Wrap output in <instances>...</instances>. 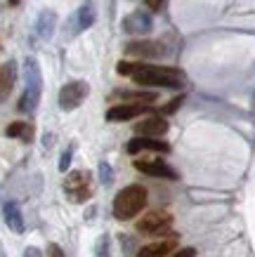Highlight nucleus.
Masks as SVG:
<instances>
[{"mask_svg":"<svg viewBox=\"0 0 255 257\" xmlns=\"http://www.w3.org/2000/svg\"><path fill=\"white\" fill-rule=\"evenodd\" d=\"M116 71L121 76H130L137 85L144 87H170L180 90L185 85V73L173 66H151L142 62H118Z\"/></svg>","mask_w":255,"mask_h":257,"instance_id":"nucleus-1","label":"nucleus"},{"mask_svg":"<svg viewBox=\"0 0 255 257\" xmlns=\"http://www.w3.org/2000/svg\"><path fill=\"white\" fill-rule=\"evenodd\" d=\"M149 191L142 184H130V187L121 189L114 198V217L118 222H128V219L137 217L139 212L147 208Z\"/></svg>","mask_w":255,"mask_h":257,"instance_id":"nucleus-2","label":"nucleus"},{"mask_svg":"<svg viewBox=\"0 0 255 257\" xmlns=\"http://www.w3.org/2000/svg\"><path fill=\"white\" fill-rule=\"evenodd\" d=\"M24 80H26V87H24V94L19 97L17 109L22 113H33L38 109L40 94H43V73H40V64L33 57L24 62Z\"/></svg>","mask_w":255,"mask_h":257,"instance_id":"nucleus-3","label":"nucleus"},{"mask_svg":"<svg viewBox=\"0 0 255 257\" xmlns=\"http://www.w3.org/2000/svg\"><path fill=\"white\" fill-rule=\"evenodd\" d=\"M64 191L73 203H85L93 196L90 189V172L88 170H73L69 177L64 179Z\"/></svg>","mask_w":255,"mask_h":257,"instance_id":"nucleus-4","label":"nucleus"},{"mask_svg":"<svg viewBox=\"0 0 255 257\" xmlns=\"http://www.w3.org/2000/svg\"><path fill=\"white\" fill-rule=\"evenodd\" d=\"M90 94V85L85 80H71L59 90V106L64 111H73L78 109Z\"/></svg>","mask_w":255,"mask_h":257,"instance_id":"nucleus-5","label":"nucleus"},{"mask_svg":"<svg viewBox=\"0 0 255 257\" xmlns=\"http://www.w3.org/2000/svg\"><path fill=\"white\" fill-rule=\"evenodd\" d=\"M170 224H173V217H170L168 212L154 210V212H149V215H144V217L139 219L137 224H135V229L144 236H161L170 229Z\"/></svg>","mask_w":255,"mask_h":257,"instance_id":"nucleus-6","label":"nucleus"},{"mask_svg":"<svg viewBox=\"0 0 255 257\" xmlns=\"http://www.w3.org/2000/svg\"><path fill=\"white\" fill-rule=\"evenodd\" d=\"M125 55L135 59H161L168 55V47L158 40H132L125 45Z\"/></svg>","mask_w":255,"mask_h":257,"instance_id":"nucleus-7","label":"nucleus"},{"mask_svg":"<svg viewBox=\"0 0 255 257\" xmlns=\"http://www.w3.org/2000/svg\"><path fill=\"white\" fill-rule=\"evenodd\" d=\"M149 111V104H130V101H123V104H116L107 111V120L111 123H125V120H132L137 116H144Z\"/></svg>","mask_w":255,"mask_h":257,"instance_id":"nucleus-8","label":"nucleus"},{"mask_svg":"<svg viewBox=\"0 0 255 257\" xmlns=\"http://www.w3.org/2000/svg\"><path fill=\"white\" fill-rule=\"evenodd\" d=\"M128 154H139V151H156V154H168L170 151V144L168 142H163L161 137H144V135H137V137H132L128 142V147H125Z\"/></svg>","mask_w":255,"mask_h":257,"instance_id":"nucleus-9","label":"nucleus"},{"mask_svg":"<svg viewBox=\"0 0 255 257\" xmlns=\"http://www.w3.org/2000/svg\"><path fill=\"white\" fill-rule=\"evenodd\" d=\"M95 19H97V10H95V5L93 3H83V5L73 12V17L69 19V31L73 33V36H78V33L88 31V29L95 24Z\"/></svg>","mask_w":255,"mask_h":257,"instance_id":"nucleus-10","label":"nucleus"},{"mask_svg":"<svg viewBox=\"0 0 255 257\" xmlns=\"http://www.w3.org/2000/svg\"><path fill=\"white\" fill-rule=\"evenodd\" d=\"M135 168L139 172H144V175H151V177H163V179H180V175L173 168H170L165 161H158V158H149V161H135Z\"/></svg>","mask_w":255,"mask_h":257,"instance_id":"nucleus-11","label":"nucleus"},{"mask_svg":"<svg viewBox=\"0 0 255 257\" xmlns=\"http://www.w3.org/2000/svg\"><path fill=\"white\" fill-rule=\"evenodd\" d=\"M168 120L163 116H147L144 120H139L135 125V133L137 135H144V137H163L168 133Z\"/></svg>","mask_w":255,"mask_h":257,"instance_id":"nucleus-12","label":"nucleus"},{"mask_svg":"<svg viewBox=\"0 0 255 257\" xmlns=\"http://www.w3.org/2000/svg\"><path fill=\"white\" fill-rule=\"evenodd\" d=\"M15 80H17V66L15 62H8L0 66V101H5L15 87Z\"/></svg>","mask_w":255,"mask_h":257,"instance_id":"nucleus-13","label":"nucleus"},{"mask_svg":"<svg viewBox=\"0 0 255 257\" xmlns=\"http://www.w3.org/2000/svg\"><path fill=\"white\" fill-rule=\"evenodd\" d=\"M123 29L128 33H149L151 31V17L147 12H132L130 17H125Z\"/></svg>","mask_w":255,"mask_h":257,"instance_id":"nucleus-14","label":"nucleus"},{"mask_svg":"<svg viewBox=\"0 0 255 257\" xmlns=\"http://www.w3.org/2000/svg\"><path fill=\"white\" fill-rule=\"evenodd\" d=\"M54 29H57V15L52 10H43L38 15V22H36V33L43 40H50L54 36Z\"/></svg>","mask_w":255,"mask_h":257,"instance_id":"nucleus-15","label":"nucleus"},{"mask_svg":"<svg viewBox=\"0 0 255 257\" xmlns=\"http://www.w3.org/2000/svg\"><path fill=\"white\" fill-rule=\"evenodd\" d=\"M175 241H178V236H170L168 241L149 243V245H144L135 257H165V255H170V250L175 248Z\"/></svg>","mask_w":255,"mask_h":257,"instance_id":"nucleus-16","label":"nucleus"},{"mask_svg":"<svg viewBox=\"0 0 255 257\" xmlns=\"http://www.w3.org/2000/svg\"><path fill=\"white\" fill-rule=\"evenodd\" d=\"M5 222H8V226L15 231V234H24L26 224H24L22 210H19L17 203H5Z\"/></svg>","mask_w":255,"mask_h":257,"instance_id":"nucleus-17","label":"nucleus"},{"mask_svg":"<svg viewBox=\"0 0 255 257\" xmlns=\"http://www.w3.org/2000/svg\"><path fill=\"white\" fill-rule=\"evenodd\" d=\"M5 135L12 140H22V142H31L33 140V125L24 123V120H15L5 127Z\"/></svg>","mask_w":255,"mask_h":257,"instance_id":"nucleus-18","label":"nucleus"},{"mask_svg":"<svg viewBox=\"0 0 255 257\" xmlns=\"http://www.w3.org/2000/svg\"><path fill=\"white\" fill-rule=\"evenodd\" d=\"M114 97H121L123 101H130V104H154L158 99L156 92H116Z\"/></svg>","mask_w":255,"mask_h":257,"instance_id":"nucleus-19","label":"nucleus"},{"mask_svg":"<svg viewBox=\"0 0 255 257\" xmlns=\"http://www.w3.org/2000/svg\"><path fill=\"white\" fill-rule=\"evenodd\" d=\"M95 257H111V241L107 234H102L95 243Z\"/></svg>","mask_w":255,"mask_h":257,"instance_id":"nucleus-20","label":"nucleus"},{"mask_svg":"<svg viewBox=\"0 0 255 257\" xmlns=\"http://www.w3.org/2000/svg\"><path fill=\"white\" fill-rule=\"evenodd\" d=\"M100 179H102V184H111V182H114V170H111V165L104 163V161L100 163Z\"/></svg>","mask_w":255,"mask_h":257,"instance_id":"nucleus-21","label":"nucleus"},{"mask_svg":"<svg viewBox=\"0 0 255 257\" xmlns=\"http://www.w3.org/2000/svg\"><path fill=\"white\" fill-rule=\"evenodd\" d=\"M71 158H73V149H66V151H64L62 154V158H59V170L62 172H66L69 170V165H71Z\"/></svg>","mask_w":255,"mask_h":257,"instance_id":"nucleus-22","label":"nucleus"},{"mask_svg":"<svg viewBox=\"0 0 255 257\" xmlns=\"http://www.w3.org/2000/svg\"><path fill=\"white\" fill-rule=\"evenodd\" d=\"M182 101H185V97H175L168 106H163V113H165V116H168V113H175V111L180 109V104H182Z\"/></svg>","mask_w":255,"mask_h":257,"instance_id":"nucleus-23","label":"nucleus"},{"mask_svg":"<svg viewBox=\"0 0 255 257\" xmlns=\"http://www.w3.org/2000/svg\"><path fill=\"white\" fill-rule=\"evenodd\" d=\"M47 257H66V255H64V250L57 243H50L47 245Z\"/></svg>","mask_w":255,"mask_h":257,"instance_id":"nucleus-24","label":"nucleus"},{"mask_svg":"<svg viewBox=\"0 0 255 257\" xmlns=\"http://www.w3.org/2000/svg\"><path fill=\"white\" fill-rule=\"evenodd\" d=\"M163 3H165V0H144V5H147L151 12H158V10L163 8Z\"/></svg>","mask_w":255,"mask_h":257,"instance_id":"nucleus-25","label":"nucleus"},{"mask_svg":"<svg viewBox=\"0 0 255 257\" xmlns=\"http://www.w3.org/2000/svg\"><path fill=\"white\" fill-rule=\"evenodd\" d=\"M170 257H196V250L194 248H182V250H178L175 255H170Z\"/></svg>","mask_w":255,"mask_h":257,"instance_id":"nucleus-26","label":"nucleus"},{"mask_svg":"<svg viewBox=\"0 0 255 257\" xmlns=\"http://www.w3.org/2000/svg\"><path fill=\"white\" fill-rule=\"evenodd\" d=\"M24 257H43V252H40L38 248H33V245H31V248L24 250Z\"/></svg>","mask_w":255,"mask_h":257,"instance_id":"nucleus-27","label":"nucleus"},{"mask_svg":"<svg viewBox=\"0 0 255 257\" xmlns=\"http://www.w3.org/2000/svg\"><path fill=\"white\" fill-rule=\"evenodd\" d=\"M10 5H19V0H8Z\"/></svg>","mask_w":255,"mask_h":257,"instance_id":"nucleus-28","label":"nucleus"}]
</instances>
